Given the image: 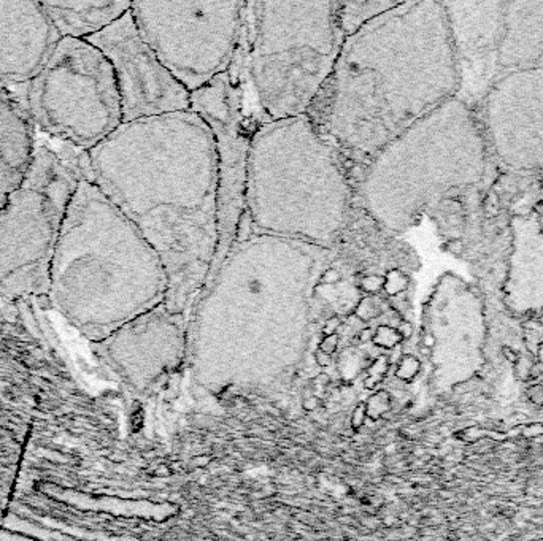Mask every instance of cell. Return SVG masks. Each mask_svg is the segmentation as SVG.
<instances>
[{"mask_svg":"<svg viewBox=\"0 0 543 541\" xmlns=\"http://www.w3.org/2000/svg\"><path fill=\"white\" fill-rule=\"evenodd\" d=\"M497 64L510 70L543 65V2H505Z\"/></svg>","mask_w":543,"mask_h":541,"instance_id":"ffe728a7","label":"cell"},{"mask_svg":"<svg viewBox=\"0 0 543 541\" xmlns=\"http://www.w3.org/2000/svg\"><path fill=\"white\" fill-rule=\"evenodd\" d=\"M459 87L443 2H399L345 38L306 116L353 181L388 143L459 95Z\"/></svg>","mask_w":543,"mask_h":541,"instance_id":"7a4b0ae2","label":"cell"},{"mask_svg":"<svg viewBox=\"0 0 543 541\" xmlns=\"http://www.w3.org/2000/svg\"><path fill=\"white\" fill-rule=\"evenodd\" d=\"M330 250L249 230L245 224L189 313L200 367H276L296 376L315 337L316 287Z\"/></svg>","mask_w":543,"mask_h":541,"instance_id":"3957f363","label":"cell"},{"mask_svg":"<svg viewBox=\"0 0 543 541\" xmlns=\"http://www.w3.org/2000/svg\"><path fill=\"white\" fill-rule=\"evenodd\" d=\"M94 184L141 232L167 275L166 306L187 314L218 246V173L213 135L194 111L123 122L78 154Z\"/></svg>","mask_w":543,"mask_h":541,"instance_id":"6da1fadb","label":"cell"},{"mask_svg":"<svg viewBox=\"0 0 543 541\" xmlns=\"http://www.w3.org/2000/svg\"><path fill=\"white\" fill-rule=\"evenodd\" d=\"M319 405L318 399L316 397H310V399H305L303 400V408L306 409V411H313V409H316Z\"/></svg>","mask_w":543,"mask_h":541,"instance_id":"4316f807","label":"cell"},{"mask_svg":"<svg viewBox=\"0 0 543 541\" xmlns=\"http://www.w3.org/2000/svg\"><path fill=\"white\" fill-rule=\"evenodd\" d=\"M388 405H389V396H388V394L386 392H378V394H375V397L370 399L369 405H365L367 414H369L370 417H373V419H378L388 409Z\"/></svg>","mask_w":543,"mask_h":541,"instance_id":"603a6c76","label":"cell"},{"mask_svg":"<svg viewBox=\"0 0 543 541\" xmlns=\"http://www.w3.org/2000/svg\"><path fill=\"white\" fill-rule=\"evenodd\" d=\"M419 372V360L413 356H405L402 357L399 368H397V378L404 379V381H412V379L418 375Z\"/></svg>","mask_w":543,"mask_h":541,"instance_id":"cb8c5ba5","label":"cell"},{"mask_svg":"<svg viewBox=\"0 0 543 541\" xmlns=\"http://www.w3.org/2000/svg\"><path fill=\"white\" fill-rule=\"evenodd\" d=\"M37 143L21 186L0 208V296L46 297L67 205L81 180L78 154Z\"/></svg>","mask_w":543,"mask_h":541,"instance_id":"ba28073f","label":"cell"},{"mask_svg":"<svg viewBox=\"0 0 543 541\" xmlns=\"http://www.w3.org/2000/svg\"><path fill=\"white\" fill-rule=\"evenodd\" d=\"M513 250L504 286L505 305L518 314L543 310V229L535 214L511 219Z\"/></svg>","mask_w":543,"mask_h":541,"instance_id":"e0dca14e","label":"cell"},{"mask_svg":"<svg viewBox=\"0 0 543 541\" xmlns=\"http://www.w3.org/2000/svg\"><path fill=\"white\" fill-rule=\"evenodd\" d=\"M365 414H367L365 405H358L356 409H355V413H353V417H351V426H353L355 429H359L364 424Z\"/></svg>","mask_w":543,"mask_h":541,"instance_id":"d4e9b609","label":"cell"},{"mask_svg":"<svg viewBox=\"0 0 543 541\" xmlns=\"http://www.w3.org/2000/svg\"><path fill=\"white\" fill-rule=\"evenodd\" d=\"M505 2H443L459 80L475 62L489 54L497 62V50L504 34Z\"/></svg>","mask_w":543,"mask_h":541,"instance_id":"ac0fdd59","label":"cell"},{"mask_svg":"<svg viewBox=\"0 0 543 541\" xmlns=\"http://www.w3.org/2000/svg\"><path fill=\"white\" fill-rule=\"evenodd\" d=\"M484 124L502 164L543 170V65L511 70L494 81L486 94Z\"/></svg>","mask_w":543,"mask_h":541,"instance_id":"4fadbf2b","label":"cell"},{"mask_svg":"<svg viewBox=\"0 0 543 541\" xmlns=\"http://www.w3.org/2000/svg\"><path fill=\"white\" fill-rule=\"evenodd\" d=\"M248 100L242 46L229 71L216 77L202 89L191 92V111L208 126L216 151L218 246L207 280L226 259L245 221L249 144L259 122H253Z\"/></svg>","mask_w":543,"mask_h":541,"instance_id":"8fae6325","label":"cell"},{"mask_svg":"<svg viewBox=\"0 0 543 541\" xmlns=\"http://www.w3.org/2000/svg\"><path fill=\"white\" fill-rule=\"evenodd\" d=\"M356 205L345 162L308 116L256 124L245 192L249 230L330 250Z\"/></svg>","mask_w":543,"mask_h":541,"instance_id":"5b68a950","label":"cell"},{"mask_svg":"<svg viewBox=\"0 0 543 541\" xmlns=\"http://www.w3.org/2000/svg\"><path fill=\"white\" fill-rule=\"evenodd\" d=\"M41 7L61 38L87 40L124 16L130 10L132 2H41Z\"/></svg>","mask_w":543,"mask_h":541,"instance_id":"44dd1931","label":"cell"},{"mask_svg":"<svg viewBox=\"0 0 543 541\" xmlns=\"http://www.w3.org/2000/svg\"><path fill=\"white\" fill-rule=\"evenodd\" d=\"M187 345L189 316L172 313L160 303L96 341V349L113 367L141 373L178 365Z\"/></svg>","mask_w":543,"mask_h":541,"instance_id":"5bb4252c","label":"cell"},{"mask_svg":"<svg viewBox=\"0 0 543 541\" xmlns=\"http://www.w3.org/2000/svg\"><path fill=\"white\" fill-rule=\"evenodd\" d=\"M0 91H5V89H0Z\"/></svg>","mask_w":543,"mask_h":541,"instance_id":"83f0119b","label":"cell"},{"mask_svg":"<svg viewBox=\"0 0 543 541\" xmlns=\"http://www.w3.org/2000/svg\"><path fill=\"white\" fill-rule=\"evenodd\" d=\"M37 146L16 89L0 91V208L21 186Z\"/></svg>","mask_w":543,"mask_h":541,"instance_id":"d6986e66","label":"cell"},{"mask_svg":"<svg viewBox=\"0 0 543 541\" xmlns=\"http://www.w3.org/2000/svg\"><path fill=\"white\" fill-rule=\"evenodd\" d=\"M399 2L367 0V2H337V14L342 32L346 37L356 34L364 26L394 8Z\"/></svg>","mask_w":543,"mask_h":541,"instance_id":"7402d4cb","label":"cell"},{"mask_svg":"<svg viewBox=\"0 0 543 541\" xmlns=\"http://www.w3.org/2000/svg\"><path fill=\"white\" fill-rule=\"evenodd\" d=\"M527 396H529V399L535 405H543V386H540V384L532 386L529 390H527Z\"/></svg>","mask_w":543,"mask_h":541,"instance_id":"484cf974","label":"cell"},{"mask_svg":"<svg viewBox=\"0 0 543 541\" xmlns=\"http://www.w3.org/2000/svg\"><path fill=\"white\" fill-rule=\"evenodd\" d=\"M486 141L467 102L453 97L375 154L353 180L356 203L394 235L481 181Z\"/></svg>","mask_w":543,"mask_h":541,"instance_id":"8992f818","label":"cell"},{"mask_svg":"<svg viewBox=\"0 0 543 541\" xmlns=\"http://www.w3.org/2000/svg\"><path fill=\"white\" fill-rule=\"evenodd\" d=\"M86 41L92 43L111 65L123 122L191 110V92L145 41L130 10Z\"/></svg>","mask_w":543,"mask_h":541,"instance_id":"7c38bea8","label":"cell"},{"mask_svg":"<svg viewBox=\"0 0 543 541\" xmlns=\"http://www.w3.org/2000/svg\"><path fill=\"white\" fill-rule=\"evenodd\" d=\"M59 41L41 2H0V89L34 80Z\"/></svg>","mask_w":543,"mask_h":541,"instance_id":"9a60e30c","label":"cell"},{"mask_svg":"<svg viewBox=\"0 0 543 541\" xmlns=\"http://www.w3.org/2000/svg\"><path fill=\"white\" fill-rule=\"evenodd\" d=\"M46 297L94 343L167 297V275L153 246L83 178L56 240Z\"/></svg>","mask_w":543,"mask_h":541,"instance_id":"277c9868","label":"cell"},{"mask_svg":"<svg viewBox=\"0 0 543 541\" xmlns=\"http://www.w3.org/2000/svg\"><path fill=\"white\" fill-rule=\"evenodd\" d=\"M330 267L353 278L410 273L418 267L413 250L356 205L330 248Z\"/></svg>","mask_w":543,"mask_h":541,"instance_id":"2e32d148","label":"cell"},{"mask_svg":"<svg viewBox=\"0 0 543 541\" xmlns=\"http://www.w3.org/2000/svg\"><path fill=\"white\" fill-rule=\"evenodd\" d=\"M248 2H132L138 32L172 75L196 92L229 71L246 29Z\"/></svg>","mask_w":543,"mask_h":541,"instance_id":"30bf717a","label":"cell"},{"mask_svg":"<svg viewBox=\"0 0 543 541\" xmlns=\"http://www.w3.org/2000/svg\"><path fill=\"white\" fill-rule=\"evenodd\" d=\"M343 41L337 2H248L243 78L261 121L306 116Z\"/></svg>","mask_w":543,"mask_h":541,"instance_id":"52a82bcc","label":"cell"},{"mask_svg":"<svg viewBox=\"0 0 543 541\" xmlns=\"http://www.w3.org/2000/svg\"><path fill=\"white\" fill-rule=\"evenodd\" d=\"M21 105L34 129L77 151L92 150L123 124L111 65L86 40L61 38L22 86Z\"/></svg>","mask_w":543,"mask_h":541,"instance_id":"9c48e42d","label":"cell"}]
</instances>
